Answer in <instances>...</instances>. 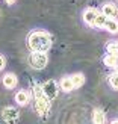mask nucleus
Instances as JSON below:
<instances>
[{"instance_id":"10","label":"nucleus","mask_w":118,"mask_h":124,"mask_svg":"<svg viewBox=\"0 0 118 124\" xmlns=\"http://www.w3.org/2000/svg\"><path fill=\"white\" fill-rule=\"evenodd\" d=\"M103 62H104V65L109 67V68H117L118 67V56H117V54H110L109 53V54L104 56Z\"/></svg>"},{"instance_id":"17","label":"nucleus","mask_w":118,"mask_h":124,"mask_svg":"<svg viewBox=\"0 0 118 124\" xmlns=\"http://www.w3.org/2000/svg\"><path fill=\"white\" fill-rule=\"evenodd\" d=\"M106 50H108V53L117 54L118 56V42H109V44L106 46Z\"/></svg>"},{"instance_id":"5","label":"nucleus","mask_w":118,"mask_h":124,"mask_svg":"<svg viewBox=\"0 0 118 124\" xmlns=\"http://www.w3.org/2000/svg\"><path fill=\"white\" fill-rule=\"evenodd\" d=\"M2 116H3V120L8 124H15L18 121V118H20V112H18V109L9 106V108H5L3 109Z\"/></svg>"},{"instance_id":"4","label":"nucleus","mask_w":118,"mask_h":124,"mask_svg":"<svg viewBox=\"0 0 118 124\" xmlns=\"http://www.w3.org/2000/svg\"><path fill=\"white\" fill-rule=\"evenodd\" d=\"M41 88H42L44 95L48 100H53V98L58 97V83L55 80H47L44 85H41Z\"/></svg>"},{"instance_id":"16","label":"nucleus","mask_w":118,"mask_h":124,"mask_svg":"<svg viewBox=\"0 0 118 124\" xmlns=\"http://www.w3.org/2000/svg\"><path fill=\"white\" fill-rule=\"evenodd\" d=\"M109 83H110V86H112L114 89H118V71L112 73L109 76Z\"/></svg>"},{"instance_id":"12","label":"nucleus","mask_w":118,"mask_h":124,"mask_svg":"<svg viewBox=\"0 0 118 124\" xmlns=\"http://www.w3.org/2000/svg\"><path fill=\"white\" fill-rule=\"evenodd\" d=\"M103 27L106 29V30H109L110 33H117V32H118V21L114 20V18H108Z\"/></svg>"},{"instance_id":"11","label":"nucleus","mask_w":118,"mask_h":124,"mask_svg":"<svg viewBox=\"0 0 118 124\" xmlns=\"http://www.w3.org/2000/svg\"><path fill=\"white\" fill-rule=\"evenodd\" d=\"M15 101L20 104V106H26L29 103V94L26 91H18L15 94Z\"/></svg>"},{"instance_id":"7","label":"nucleus","mask_w":118,"mask_h":124,"mask_svg":"<svg viewBox=\"0 0 118 124\" xmlns=\"http://www.w3.org/2000/svg\"><path fill=\"white\" fill-rule=\"evenodd\" d=\"M117 14H118V9L114 3H104L103 5V15H106L108 18H114V17H117Z\"/></svg>"},{"instance_id":"2","label":"nucleus","mask_w":118,"mask_h":124,"mask_svg":"<svg viewBox=\"0 0 118 124\" xmlns=\"http://www.w3.org/2000/svg\"><path fill=\"white\" fill-rule=\"evenodd\" d=\"M48 64V58L44 52H32L29 56V65L35 70H42Z\"/></svg>"},{"instance_id":"3","label":"nucleus","mask_w":118,"mask_h":124,"mask_svg":"<svg viewBox=\"0 0 118 124\" xmlns=\"http://www.w3.org/2000/svg\"><path fill=\"white\" fill-rule=\"evenodd\" d=\"M50 108H52L50 100H48L46 95H41V97L35 98V109L41 116H47L48 112H50Z\"/></svg>"},{"instance_id":"15","label":"nucleus","mask_w":118,"mask_h":124,"mask_svg":"<svg viewBox=\"0 0 118 124\" xmlns=\"http://www.w3.org/2000/svg\"><path fill=\"white\" fill-rule=\"evenodd\" d=\"M108 20V17L106 15H103V14H97V17L94 18V23H92V26H95V27H103L104 26V23H106Z\"/></svg>"},{"instance_id":"13","label":"nucleus","mask_w":118,"mask_h":124,"mask_svg":"<svg viewBox=\"0 0 118 124\" xmlns=\"http://www.w3.org/2000/svg\"><path fill=\"white\" fill-rule=\"evenodd\" d=\"M70 79H71L73 88H80V86L83 85V82H85V76H83V74H80V73L73 74V76H71Z\"/></svg>"},{"instance_id":"18","label":"nucleus","mask_w":118,"mask_h":124,"mask_svg":"<svg viewBox=\"0 0 118 124\" xmlns=\"http://www.w3.org/2000/svg\"><path fill=\"white\" fill-rule=\"evenodd\" d=\"M3 67H5V59H3L2 54H0V71L3 70Z\"/></svg>"},{"instance_id":"14","label":"nucleus","mask_w":118,"mask_h":124,"mask_svg":"<svg viewBox=\"0 0 118 124\" xmlns=\"http://www.w3.org/2000/svg\"><path fill=\"white\" fill-rule=\"evenodd\" d=\"M59 86H61V89H62V91H65V92H70V91H73V89H74V88H73V83H71V79H70V77H64V79L61 80Z\"/></svg>"},{"instance_id":"21","label":"nucleus","mask_w":118,"mask_h":124,"mask_svg":"<svg viewBox=\"0 0 118 124\" xmlns=\"http://www.w3.org/2000/svg\"><path fill=\"white\" fill-rule=\"evenodd\" d=\"M117 42H118V41H117Z\"/></svg>"},{"instance_id":"9","label":"nucleus","mask_w":118,"mask_h":124,"mask_svg":"<svg viewBox=\"0 0 118 124\" xmlns=\"http://www.w3.org/2000/svg\"><path fill=\"white\" fill-rule=\"evenodd\" d=\"M97 14H98V12H97L95 9H86V11L83 12V21H85L86 24H89V26H92L94 18L97 17Z\"/></svg>"},{"instance_id":"19","label":"nucleus","mask_w":118,"mask_h":124,"mask_svg":"<svg viewBox=\"0 0 118 124\" xmlns=\"http://www.w3.org/2000/svg\"><path fill=\"white\" fill-rule=\"evenodd\" d=\"M5 2H6V3H8V5H14V3L17 2V0H5Z\"/></svg>"},{"instance_id":"1","label":"nucleus","mask_w":118,"mask_h":124,"mask_svg":"<svg viewBox=\"0 0 118 124\" xmlns=\"http://www.w3.org/2000/svg\"><path fill=\"white\" fill-rule=\"evenodd\" d=\"M27 44L32 52H47L52 47V38L46 32H32L27 38Z\"/></svg>"},{"instance_id":"8","label":"nucleus","mask_w":118,"mask_h":124,"mask_svg":"<svg viewBox=\"0 0 118 124\" xmlns=\"http://www.w3.org/2000/svg\"><path fill=\"white\" fill-rule=\"evenodd\" d=\"M92 123L94 124H106V115L102 109L92 110Z\"/></svg>"},{"instance_id":"20","label":"nucleus","mask_w":118,"mask_h":124,"mask_svg":"<svg viewBox=\"0 0 118 124\" xmlns=\"http://www.w3.org/2000/svg\"><path fill=\"white\" fill-rule=\"evenodd\" d=\"M110 124H118V120H114V121L110 123Z\"/></svg>"},{"instance_id":"6","label":"nucleus","mask_w":118,"mask_h":124,"mask_svg":"<svg viewBox=\"0 0 118 124\" xmlns=\"http://www.w3.org/2000/svg\"><path fill=\"white\" fill-rule=\"evenodd\" d=\"M2 82H3L5 88L12 89V88H15V85H17V76H15V74H12V73H8V74H5V76H3Z\"/></svg>"}]
</instances>
